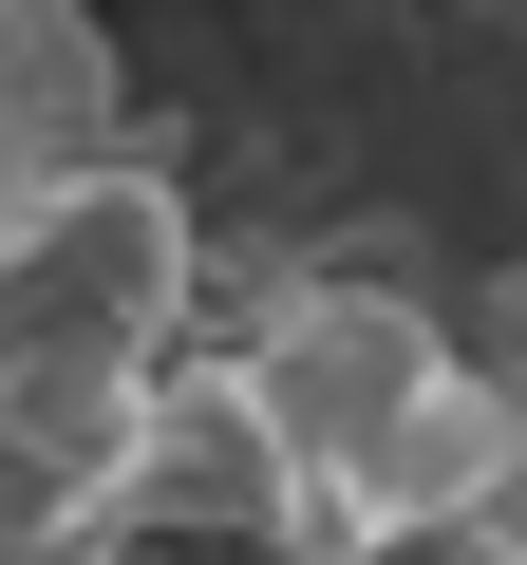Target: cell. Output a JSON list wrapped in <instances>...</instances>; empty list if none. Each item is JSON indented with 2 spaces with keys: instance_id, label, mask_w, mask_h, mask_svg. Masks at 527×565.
<instances>
[{
  "instance_id": "1",
  "label": "cell",
  "mask_w": 527,
  "mask_h": 565,
  "mask_svg": "<svg viewBox=\"0 0 527 565\" xmlns=\"http://www.w3.org/2000/svg\"><path fill=\"white\" fill-rule=\"evenodd\" d=\"M189 189L132 170V151H76L20 226H0V359H114V377H170V321H189Z\"/></svg>"
},
{
  "instance_id": "2",
  "label": "cell",
  "mask_w": 527,
  "mask_h": 565,
  "mask_svg": "<svg viewBox=\"0 0 527 565\" xmlns=\"http://www.w3.org/2000/svg\"><path fill=\"white\" fill-rule=\"evenodd\" d=\"M340 565H527V527H415V546H340Z\"/></svg>"
}]
</instances>
